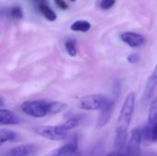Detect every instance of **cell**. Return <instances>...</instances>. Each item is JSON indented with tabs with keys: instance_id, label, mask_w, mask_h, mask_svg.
<instances>
[{
	"instance_id": "obj_25",
	"label": "cell",
	"mask_w": 157,
	"mask_h": 156,
	"mask_svg": "<svg viewBox=\"0 0 157 156\" xmlns=\"http://www.w3.org/2000/svg\"><path fill=\"white\" fill-rule=\"evenodd\" d=\"M36 4H38V6H40V5H43V4H47L46 0H33Z\"/></svg>"
},
{
	"instance_id": "obj_5",
	"label": "cell",
	"mask_w": 157,
	"mask_h": 156,
	"mask_svg": "<svg viewBox=\"0 0 157 156\" xmlns=\"http://www.w3.org/2000/svg\"><path fill=\"white\" fill-rule=\"evenodd\" d=\"M143 141L142 129L134 128L131 132V138L127 143L125 149L122 151L125 156H141L142 151L140 148L141 143Z\"/></svg>"
},
{
	"instance_id": "obj_9",
	"label": "cell",
	"mask_w": 157,
	"mask_h": 156,
	"mask_svg": "<svg viewBox=\"0 0 157 156\" xmlns=\"http://www.w3.org/2000/svg\"><path fill=\"white\" fill-rule=\"evenodd\" d=\"M157 86V64L155 66L152 74H150L145 88H144V99L148 100L149 98H151V97L153 96L155 88Z\"/></svg>"
},
{
	"instance_id": "obj_6",
	"label": "cell",
	"mask_w": 157,
	"mask_h": 156,
	"mask_svg": "<svg viewBox=\"0 0 157 156\" xmlns=\"http://www.w3.org/2000/svg\"><path fill=\"white\" fill-rule=\"evenodd\" d=\"M121 39L123 42H125L126 44H128L130 47H132V48L140 47L145 42L144 36L136 32H132V31L123 32L121 35Z\"/></svg>"
},
{
	"instance_id": "obj_13",
	"label": "cell",
	"mask_w": 157,
	"mask_h": 156,
	"mask_svg": "<svg viewBox=\"0 0 157 156\" xmlns=\"http://www.w3.org/2000/svg\"><path fill=\"white\" fill-rule=\"evenodd\" d=\"M147 125L150 127H155L157 125V97H155L151 103Z\"/></svg>"
},
{
	"instance_id": "obj_10",
	"label": "cell",
	"mask_w": 157,
	"mask_h": 156,
	"mask_svg": "<svg viewBox=\"0 0 157 156\" xmlns=\"http://www.w3.org/2000/svg\"><path fill=\"white\" fill-rule=\"evenodd\" d=\"M20 123V119L12 111L5 108L0 109V124L4 125H17Z\"/></svg>"
},
{
	"instance_id": "obj_8",
	"label": "cell",
	"mask_w": 157,
	"mask_h": 156,
	"mask_svg": "<svg viewBox=\"0 0 157 156\" xmlns=\"http://www.w3.org/2000/svg\"><path fill=\"white\" fill-rule=\"evenodd\" d=\"M36 151L34 144H21L7 151L6 156H29Z\"/></svg>"
},
{
	"instance_id": "obj_21",
	"label": "cell",
	"mask_w": 157,
	"mask_h": 156,
	"mask_svg": "<svg viewBox=\"0 0 157 156\" xmlns=\"http://www.w3.org/2000/svg\"><path fill=\"white\" fill-rule=\"evenodd\" d=\"M55 5H57V6L63 10H65L68 8V5L66 4V2L64 0H54Z\"/></svg>"
},
{
	"instance_id": "obj_26",
	"label": "cell",
	"mask_w": 157,
	"mask_h": 156,
	"mask_svg": "<svg viewBox=\"0 0 157 156\" xmlns=\"http://www.w3.org/2000/svg\"><path fill=\"white\" fill-rule=\"evenodd\" d=\"M70 1H71V2H75V0H70Z\"/></svg>"
},
{
	"instance_id": "obj_18",
	"label": "cell",
	"mask_w": 157,
	"mask_h": 156,
	"mask_svg": "<svg viewBox=\"0 0 157 156\" xmlns=\"http://www.w3.org/2000/svg\"><path fill=\"white\" fill-rule=\"evenodd\" d=\"M10 15L13 18H16V19H21L23 17V10L20 6H13L11 9H10Z\"/></svg>"
},
{
	"instance_id": "obj_4",
	"label": "cell",
	"mask_w": 157,
	"mask_h": 156,
	"mask_svg": "<svg viewBox=\"0 0 157 156\" xmlns=\"http://www.w3.org/2000/svg\"><path fill=\"white\" fill-rule=\"evenodd\" d=\"M36 132L48 140L51 141H61L66 138L67 131L62 124L55 126H40L36 129Z\"/></svg>"
},
{
	"instance_id": "obj_12",
	"label": "cell",
	"mask_w": 157,
	"mask_h": 156,
	"mask_svg": "<svg viewBox=\"0 0 157 156\" xmlns=\"http://www.w3.org/2000/svg\"><path fill=\"white\" fill-rule=\"evenodd\" d=\"M0 142L1 144H4L5 143H9V142H16L18 140L19 136L17 132L9 130V129H5L1 128L0 129Z\"/></svg>"
},
{
	"instance_id": "obj_2",
	"label": "cell",
	"mask_w": 157,
	"mask_h": 156,
	"mask_svg": "<svg viewBox=\"0 0 157 156\" xmlns=\"http://www.w3.org/2000/svg\"><path fill=\"white\" fill-rule=\"evenodd\" d=\"M22 111L33 118H43L52 115V101L47 100H29L21 104Z\"/></svg>"
},
{
	"instance_id": "obj_1",
	"label": "cell",
	"mask_w": 157,
	"mask_h": 156,
	"mask_svg": "<svg viewBox=\"0 0 157 156\" xmlns=\"http://www.w3.org/2000/svg\"><path fill=\"white\" fill-rule=\"evenodd\" d=\"M135 101H136L135 93L131 92L126 97L123 105L121 107L120 116L117 121L116 137H115V144H114L117 152H122L127 145L128 130L135 108Z\"/></svg>"
},
{
	"instance_id": "obj_7",
	"label": "cell",
	"mask_w": 157,
	"mask_h": 156,
	"mask_svg": "<svg viewBox=\"0 0 157 156\" xmlns=\"http://www.w3.org/2000/svg\"><path fill=\"white\" fill-rule=\"evenodd\" d=\"M114 107H115V102L113 100H110L109 102V104L100 110V113H99V116H98V119L97 121L98 129H101L109 123V121L113 114Z\"/></svg>"
},
{
	"instance_id": "obj_19",
	"label": "cell",
	"mask_w": 157,
	"mask_h": 156,
	"mask_svg": "<svg viewBox=\"0 0 157 156\" xmlns=\"http://www.w3.org/2000/svg\"><path fill=\"white\" fill-rule=\"evenodd\" d=\"M116 3V0H101L100 2V7L103 10H108L111 8Z\"/></svg>"
},
{
	"instance_id": "obj_17",
	"label": "cell",
	"mask_w": 157,
	"mask_h": 156,
	"mask_svg": "<svg viewBox=\"0 0 157 156\" xmlns=\"http://www.w3.org/2000/svg\"><path fill=\"white\" fill-rule=\"evenodd\" d=\"M65 50L67 51V53L72 56V57H75L76 54H77V47H76V42L75 40H72V39H69L65 41Z\"/></svg>"
},
{
	"instance_id": "obj_3",
	"label": "cell",
	"mask_w": 157,
	"mask_h": 156,
	"mask_svg": "<svg viewBox=\"0 0 157 156\" xmlns=\"http://www.w3.org/2000/svg\"><path fill=\"white\" fill-rule=\"evenodd\" d=\"M111 99L104 94H92L83 97L79 101V108L85 110H101Z\"/></svg>"
},
{
	"instance_id": "obj_16",
	"label": "cell",
	"mask_w": 157,
	"mask_h": 156,
	"mask_svg": "<svg viewBox=\"0 0 157 156\" xmlns=\"http://www.w3.org/2000/svg\"><path fill=\"white\" fill-rule=\"evenodd\" d=\"M81 121H82L81 118L75 117V118H71V119L67 120L66 121H64L63 123H62V125L63 126V128H64L67 131H71V130L76 128L77 126H79L80 123H81Z\"/></svg>"
},
{
	"instance_id": "obj_11",
	"label": "cell",
	"mask_w": 157,
	"mask_h": 156,
	"mask_svg": "<svg viewBox=\"0 0 157 156\" xmlns=\"http://www.w3.org/2000/svg\"><path fill=\"white\" fill-rule=\"evenodd\" d=\"M60 156H80L77 147V141H72L59 148Z\"/></svg>"
},
{
	"instance_id": "obj_23",
	"label": "cell",
	"mask_w": 157,
	"mask_h": 156,
	"mask_svg": "<svg viewBox=\"0 0 157 156\" xmlns=\"http://www.w3.org/2000/svg\"><path fill=\"white\" fill-rule=\"evenodd\" d=\"M108 156H125L124 155V154L122 153V152H113V153H111V154H108Z\"/></svg>"
},
{
	"instance_id": "obj_20",
	"label": "cell",
	"mask_w": 157,
	"mask_h": 156,
	"mask_svg": "<svg viewBox=\"0 0 157 156\" xmlns=\"http://www.w3.org/2000/svg\"><path fill=\"white\" fill-rule=\"evenodd\" d=\"M127 61L130 63H137L139 61H140V56L136 53H132L130 54L128 57H127Z\"/></svg>"
},
{
	"instance_id": "obj_15",
	"label": "cell",
	"mask_w": 157,
	"mask_h": 156,
	"mask_svg": "<svg viewBox=\"0 0 157 156\" xmlns=\"http://www.w3.org/2000/svg\"><path fill=\"white\" fill-rule=\"evenodd\" d=\"M39 9L47 20H49V21H55L56 20V18H57L56 14L53 12L52 9H51L48 6L47 4H43V5L39 6Z\"/></svg>"
},
{
	"instance_id": "obj_14",
	"label": "cell",
	"mask_w": 157,
	"mask_h": 156,
	"mask_svg": "<svg viewBox=\"0 0 157 156\" xmlns=\"http://www.w3.org/2000/svg\"><path fill=\"white\" fill-rule=\"evenodd\" d=\"M71 30L73 31H79V32H87L91 29V24L86 20H76L74 22L71 27Z\"/></svg>"
},
{
	"instance_id": "obj_24",
	"label": "cell",
	"mask_w": 157,
	"mask_h": 156,
	"mask_svg": "<svg viewBox=\"0 0 157 156\" xmlns=\"http://www.w3.org/2000/svg\"><path fill=\"white\" fill-rule=\"evenodd\" d=\"M141 156H157V152H151L147 154H142Z\"/></svg>"
},
{
	"instance_id": "obj_22",
	"label": "cell",
	"mask_w": 157,
	"mask_h": 156,
	"mask_svg": "<svg viewBox=\"0 0 157 156\" xmlns=\"http://www.w3.org/2000/svg\"><path fill=\"white\" fill-rule=\"evenodd\" d=\"M45 156H60V150H59V148L58 149H55V150L48 153Z\"/></svg>"
}]
</instances>
